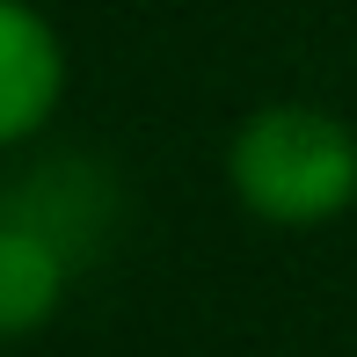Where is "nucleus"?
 Here are the masks:
<instances>
[{"label": "nucleus", "instance_id": "obj_1", "mask_svg": "<svg viewBox=\"0 0 357 357\" xmlns=\"http://www.w3.org/2000/svg\"><path fill=\"white\" fill-rule=\"evenodd\" d=\"M226 175H234L241 204L270 226H321L343 204H357V139L328 109L306 102H278L255 109L234 132V153H226Z\"/></svg>", "mask_w": 357, "mask_h": 357}, {"label": "nucleus", "instance_id": "obj_3", "mask_svg": "<svg viewBox=\"0 0 357 357\" xmlns=\"http://www.w3.org/2000/svg\"><path fill=\"white\" fill-rule=\"evenodd\" d=\"M66 270H73V255L52 234L0 212V335L44 328L59 314V299H66Z\"/></svg>", "mask_w": 357, "mask_h": 357}, {"label": "nucleus", "instance_id": "obj_2", "mask_svg": "<svg viewBox=\"0 0 357 357\" xmlns=\"http://www.w3.org/2000/svg\"><path fill=\"white\" fill-rule=\"evenodd\" d=\"M59 80H66V59H59L52 22L22 0H0V146L29 139L52 117Z\"/></svg>", "mask_w": 357, "mask_h": 357}]
</instances>
